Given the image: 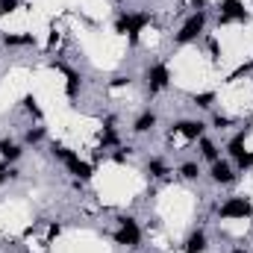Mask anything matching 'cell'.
Segmentation results:
<instances>
[{
	"label": "cell",
	"instance_id": "6da1fadb",
	"mask_svg": "<svg viewBox=\"0 0 253 253\" xmlns=\"http://www.w3.org/2000/svg\"><path fill=\"white\" fill-rule=\"evenodd\" d=\"M50 156L53 159H59L65 165V171L74 177V180H91L94 177V165L91 162H85V159H80V153H74L71 147H65V144H59V141H53L50 144Z\"/></svg>",
	"mask_w": 253,
	"mask_h": 253
},
{
	"label": "cell",
	"instance_id": "7a4b0ae2",
	"mask_svg": "<svg viewBox=\"0 0 253 253\" xmlns=\"http://www.w3.org/2000/svg\"><path fill=\"white\" fill-rule=\"evenodd\" d=\"M150 21H153L150 12H126V9H121L118 18H115V33L118 36H126L129 44H138V36H141V30Z\"/></svg>",
	"mask_w": 253,
	"mask_h": 253
},
{
	"label": "cell",
	"instance_id": "3957f363",
	"mask_svg": "<svg viewBox=\"0 0 253 253\" xmlns=\"http://www.w3.org/2000/svg\"><path fill=\"white\" fill-rule=\"evenodd\" d=\"M251 215H253V203H251V197H245V194H233V197H227L218 206V218L221 221H245Z\"/></svg>",
	"mask_w": 253,
	"mask_h": 253
},
{
	"label": "cell",
	"instance_id": "277c9868",
	"mask_svg": "<svg viewBox=\"0 0 253 253\" xmlns=\"http://www.w3.org/2000/svg\"><path fill=\"white\" fill-rule=\"evenodd\" d=\"M206 21H209L206 12H191L189 18L183 21V27L174 33V44H191V42H197L203 36V30H206Z\"/></svg>",
	"mask_w": 253,
	"mask_h": 253
},
{
	"label": "cell",
	"instance_id": "5b68a950",
	"mask_svg": "<svg viewBox=\"0 0 253 253\" xmlns=\"http://www.w3.org/2000/svg\"><path fill=\"white\" fill-rule=\"evenodd\" d=\"M115 221H118V227H115V233H112L115 245L138 248V245H141V227H138V221H135L132 215H118Z\"/></svg>",
	"mask_w": 253,
	"mask_h": 253
},
{
	"label": "cell",
	"instance_id": "8992f818",
	"mask_svg": "<svg viewBox=\"0 0 253 253\" xmlns=\"http://www.w3.org/2000/svg\"><path fill=\"white\" fill-rule=\"evenodd\" d=\"M144 83H147V94H159L171 85V68L165 62H153L147 71H144Z\"/></svg>",
	"mask_w": 253,
	"mask_h": 253
},
{
	"label": "cell",
	"instance_id": "52a82bcc",
	"mask_svg": "<svg viewBox=\"0 0 253 253\" xmlns=\"http://www.w3.org/2000/svg\"><path fill=\"white\" fill-rule=\"evenodd\" d=\"M50 68H56V71H62L65 74V97L68 100H77V94H80V88H83V74L80 71H74V68H68L65 62H50Z\"/></svg>",
	"mask_w": 253,
	"mask_h": 253
},
{
	"label": "cell",
	"instance_id": "ba28073f",
	"mask_svg": "<svg viewBox=\"0 0 253 253\" xmlns=\"http://www.w3.org/2000/svg\"><path fill=\"white\" fill-rule=\"evenodd\" d=\"M209 177H212L215 186H233L236 183V168H233L230 159H218V162H212Z\"/></svg>",
	"mask_w": 253,
	"mask_h": 253
},
{
	"label": "cell",
	"instance_id": "9c48e42d",
	"mask_svg": "<svg viewBox=\"0 0 253 253\" xmlns=\"http://www.w3.org/2000/svg\"><path fill=\"white\" fill-rule=\"evenodd\" d=\"M218 9H221V18H227L230 24H233V21H239V24H248V21H251V12L245 9L242 0H221Z\"/></svg>",
	"mask_w": 253,
	"mask_h": 253
},
{
	"label": "cell",
	"instance_id": "30bf717a",
	"mask_svg": "<svg viewBox=\"0 0 253 253\" xmlns=\"http://www.w3.org/2000/svg\"><path fill=\"white\" fill-rule=\"evenodd\" d=\"M174 132H180V135L189 138V141H197V138H203L206 124H203L200 118H183V121H177V124L171 126V135H174Z\"/></svg>",
	"mask_w": 253,
	"mask_h": 253
},
{
	"label": "cell",
	"instance_id": "8fae6325",
	"mask_svg": "<svg viewBox=\"0 0 253 253\" xmlns=\"http://www.w3.org/2000/svg\"><path fill=\"white\" fill-rule=\"evenodd\" d=\"M209 251V236H206V230H191L189 236H186V242H183V253H206Z\"/></svg>",
	"mask_w": 253,
	"mask_h": 253
},
{
	"label": "cell",
	"instance_id": "7c38bea8",
	"mask_svg": "<svg viewBox=\"0 0 253 253\" xmlns=\"http://www.w3.org/2000/svg\"><path fill=\"white\" fill-rule=\"evenodd\" d=\"M21 156H24V147H21L15 138L3 135V138H0V159H3L6 165H12V162H18Z\"/></svg>",
	"mask_w": 253,
	"mask_h": 253
},
{
	"label": "cell",
	"instance_id": "4fadbf2b",
	"mask_svg": "<svg viewBox=\"0 0 253 253\" xmlns=\"http://www.w3.org/2000/svg\"><path fill=\"white\" fill-rule=\"evenodd\" d=\"M156 121H159V118H156V112H153V109H144V112H138V115H135V121H132L129 129H132L135 135H144V132H150V129L156 126Z\"/></svg>",
	"mask_w": 253,
	"mask_h": 253
},
{
	"label": "cell",
	"instance_id": "5bb4252c",
	"mask_svg": "<svg viewBox=\"0 0 253 253\" xmlns=\"http://www.w3.org/2000/svg\"><path fill=\"white\" fill-rule=\"evenodd\" d=\"M248 135H251V126L239 129V132L227 141V156H230V159H236V156H242V153H245V141H248Z\"/></svg>",
	"mask_w": 253,
	"mask_h": 253
},
{
	"label": "cell",
	"instance_id": "9a60e30c",
	"mask_svg": "<svg viewBox=\"0 0 253 253\" xmlns=\"http://www.w3.org/2000/svg\"><path fill=\"white\" fill-rule=\"evenodd\" d=\"M0 42L6 47H30V44H36L33 33H24V36H18V33H0Z\"/></svg>",
	"mask_w": 253,
	"mask_h": 253
},
{
	"label": "cell",
	"instance_id": "2e32d148",
	"mask_svg": "<svg viewBox=\"0 0 253 253\" xmlns=\"http://www.w3.org/2000/svg\"><path fill=\"white\" fill-rule=\"evenodd\" d=\"M197 144H200V159H206L209 165L221 159V150H218V144H215L212 138H206V135H203V138H197Z\"/></svg>",
	"mask_w": 253,
	"mask_h": 253
},
{
	"label": "cell",
	"instance_id": "e0dca14e",
	"mask_svg": "<svg viewBox=\"0 0 253 253\" xmlns=\"http://www.w3.org/2000/svg\"><path fill=\"white\" fill-rule=\"evenodd\" d=\"M144 171H147V177H150V180H162V177L168 174V165H165V159H159V156H153V159H147V165H144Z\"/></svg>",
	"mask_w": 253,
	"mask_h": 253
},
{
	"label": "cell",
	"instance_id": "ac0fdd59",
	"mask_svg": "<svg viewBox=\"0 0 253 253\" xmlns=\"http://www.w3.org/2000/svg\"><path fill=\"white\" fill-rule=\"evenodd\" d=\"M215 100H218L215 91H197V94H191V103H194L197 109H212Z\"/></svg>",
	"mask_w": 253,
	"mask_h": 253
},
{
	"label": "cell",
	"instance_id": "d6986e66",
	"mask_svg": "<svg viewBox=\"0 0 253 253\" xmlns=\"http://www.w3.org/2000/svg\"><path fill=\"white\" fill-rule=\"evenodd\" d=\"M21 106H24V112H30L36 121H42L44 112H42V106H39V100H36L33 94H24V97H21Z\"/></svg>",
	"mask_w": 253,
	"mask_h": 253
},
{
	"label": "cell",
	"instance_id": "ffe728a7",
	"mask_svg": "<svg viewBox=\"0 0 253 253\" xmlns=\"http://www.w3.org/2000/svg\"><path fill=\"white\" fill-rule=\"evenodd\" d=\"M200 174H203V171H200V162H194V159H189V162H183V165H180V177H183V180H197V177H200Z\"/></svg>",
	"mask_w": 253,
	"mask_h": 253
},
{
	"label": "cell",
	"instance_id": "44dd1931",
	"mask_svg": "<svg viewBox=\"0 0 253 253\" xmlns=\"http://www.w3.org/2000/svg\"><path fill=\"white\" fill-rule=\"evenodd\" d=\"M100 144H103V150H106V147H118V144H121V135H118V129H115V126H103Z\"/></svg>",
	"mask_w": 253,
	"mask_h": 253
},
{
	"label": "cell",
	"instance_id": "7402d4cb",
	"mask_svg": "<svg viewBox=\"0 0 253 253\" xmlns=\"http://www.w3.org/2000/svg\"><path fill=\"white\" fill-rule=\"evenodd\" d=\"M44 141V126H30L24 132V144H42Z\"/></svg>",
	"mask_w": 253,
	"mask_h": 253
},
{
	"label": "cell",
	"instance_id": "603a6c76",
	"mask_svg": "<svg viewBox=\"0 0 253 253\" xmlns=\"http://www.w3.org/2000/svg\"><path fill=\"white\" fill-rule=\"evenodd\" d=\"M233 168H239V171H251L253 168V150H245L242 156H236V159H233Z\"/></svg>",
	"mask_w": 253,
	"mask_h": 253
},
{
	"label": "cell",
	"instance_id": "cb8c5ba5",
	"mask_svg": "<svg viewBox=\"0 0 253 253\" xmlns=\"http://www.w3.org/2000/svg\"><path fill=\"white\" fill-rule=\"evenodd\" d=\"M248 74H253V59L251 62H245V65H239V68L227 77V83H236V80H242V77H248Z\"/></svg>",
	"mask_w": 253,
	"mask_h": 253
},
{
	"label": "cell",
	"instance_id": "d4e9b609",
	"mask_svg": "<svg viewBox=\"0 0 253 253\" xmlns=\"http://www.w3.org/2000/svg\"><path fill=\"white\" fill-rule=\"evenodd\" d=\"M212 126H215V129H227V126H233V118H230V115L215 112V115H212Z\"/></svg>",
	"mask_w": 253,
	"mask_h": 253
},
{
	"label": "cell",
	"instance_id": "484cf974",
	"mask_svg": "<svg viewBox=\"0 0 253 253\" xmlns=\"http://www.w3.org/2000/svg\"><path fill=\"white\" fill-rule=\"evenodd\" d=\"M18 6H21V0H0V18L12 15V12H15Z\"/></svg>",
	"mask_w": 253,
	"mask_h": 253
},
{
	"label": "cell",
	"instance_id": "4316f807",
	"mask_svg": "<svg viewBox=\"0 0 253 253\" xmlns=\"http://www.w3.org/2000/svg\"><path fill=\"white\" fill-rule=\"evenodd\" d=\"M59 236H62V224H59V221H53V224L47 227V245H50V242H56Z\"/></svg>",
	"mask_w": 253,
	"mask_h": 253
},
{
	"label": "cell",
	"instance_id": "83f0119b",
	"mask_svg": "<svg viewBox=\"0 0 253 253\" xmlns=\"http://www.w3.org/2000/svg\"><path fill=\"white\" fill-rule=\"evenodd\" d=\"M206 44H209V53H212V62H218V56H221V47H218V42H215V39H209Z\"/></svg>",
	"mask_w": 253,
	"mask_h": 253
},
{
	"label": "cell",
	"instance_id": "f1b7e54d",
	"mask_svg": "<svg viewBox=\"0 0 253 253\" xmlns=\"http://www.w3.org/2000/svg\"><path fill=\"white\" fill-rule=\"evenodd\" d=\"M6 180H9V165H6V162L0 159V186H3Z\"/></svg>",
	"mask_w": 253,
	"mask_h": 253
},
{
	"label": "cell",
	"instance_id": "f546056e",
	"mask_svg": "<svg viewBox=\"0 0 253 253\" xmlns=\"http://www.w3.org/2000/svg\"><path fill=\"white\" fill-rule=\"evenodd\" d=\"M112 88H121V85H129V77H115L112 83H109Z\"/></svg>",
	"mask_w": 253,
	"mask_h": 253
},
{
	"label": "cell",
	"instance_id": "4dcf8cb0",
	"mask_svg": "<svg viewBox=\"0 0 253 253\" xmlns=\"http://www.w3.org/2000/svg\"><path fill=\"white\" fill-rule=\"evenodd\" d=\"M191 9L194 12H206V0H191Z\"/></svg>",
	"mask_w": 253,
	"mask_h": 253
},
{
	"label": "cell",
	"instance_id": "1f68e13d",
	"mask_svg": "<svg viewBox=\"0 0 253 253\" xmlns=\"http://www.w3.org/2000/svg\"><path fill=\"white\" fill-rule=\"evenodd\" d=\"M112 159H115L118 165H124V162H126V153H124V150H115V153H112Z\"/></svg>",
	"mask_w": 253,
	"mask_h": 253
},
{
	"label": "cell",
	"instance_id": "d6a6232c",
	"mask_svg": "<svg viewBox=\"0 0 253 253\" xmlns=\"http://www.w3.org/2000/svg\"><path fill=\"white\" fill-rule=\"evenodd\" d=\"M230 253H251V251H248V248H233Z\"/></svg>",
	"mask_w": 253,
	"mask_h": 253
}]
</instances>
